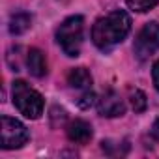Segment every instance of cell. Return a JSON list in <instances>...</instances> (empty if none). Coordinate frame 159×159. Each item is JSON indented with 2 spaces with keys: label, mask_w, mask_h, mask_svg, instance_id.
<instances>
[{
  "label": "cell",
  "mask_w": 159,
  "mask_h": 159,
  "mask_svg": "<svg viewBox=\"0 0 159 159\" xmlns=\"http://www.w3.org/2000/svg\"><path fill=\"white\" fill-rule=\"evenodd\" d=\"M98 103V98H96V94L92 92V88L90 90H84L81 96L77 98V105L81 107V109H90L92 105H96Z\"/></svg>",
  "instance_id": "13"
},
{
  "label": "cell",
  "mask_w": 159,
  "mask_h": 159,
  "mask_svg": "<svg viewBox=\"0 0 159 159\" xmlns=\"http://www.w3.org/2000/svg\"><path fill=\"white\" fill-rule=\"evenodd\" d=\"M157 51H159V23H148L137 34L133 43V52L140 62H144Z\"/></svg>",
  "instance_id": "4"
},
{
  "label": "cell",
  "mask_w": 159,
  "mask_h": 159,
  "mask_svg": "<svg viewBox=\"0 0 159 159\" xmlns=\"http://www.w3.org/2000/svg\"><path fill=\"white\" fill-rule=\"evenodd\" d=\"M32 25V17L26 11H17L10 17V32L13 36H19L23 32H26Z\"/></svg>",
  "instance_id": "10"
},
{
  "label": "cell",
  "mask_w": 159,
  "mask_h": 159,
  "mask_svg": "<svg viewBox=\"0 0 159 159\" xmlns=\"http://www.w3.org/2000/svg\"><path fill=\"white\" fill-rule=\"evenodd\" d=\"M150 133H152V137H153L155 140H159V118H157V120L153 122V125H152Z\"/></svg>",
  "instance_id": "15"
},
{
  "label": "cell",
  "mask_w": 159,
  "mask_h": 159,
  "mask_svg": "<svg viewBox=\"0 0 159 159\" xmlns=\"http://www.w3.org/2000/svg\"><path fill=\"white\" fill-rule=\"evenodd\" d=\"M26 67L30 71V75L41 79L47 75V60L43 56V52L36 47H32L28 52H26Z\"/></svg>",
  "instance_id": "8"
},
{
  "label": "cell",
  "mask_w": 159,
  "mask_h": 159,
  "mask_svg": "<svg viewBox=\"0 0 159 159\" xmlns=\"http://www.w3.org/2000/svg\"><path fill=\"white\" fill-rule=\"evenodd\" d=\"M11 98H13V105L17 107V111L30 118V120H38L43 114V98L38 90L30 88L25 81H15L11 86Z\"/></svg>",
  "instance_id": "3"
},
{
  "label": "cell",
  "mask_w": 159,
  "mask_h": 159,
  "mask_svg": "<svg viewBox=\"0 0 159 159\" xmlns=\"http://www.w3.org/2000/svg\"><path fill=\"white\" fill-rule=\"evenodd\" d=\"M129 103H131V109H133L135 112L146 111V105H148L144 92H142V90H137V88L129 92Z\"/></svg>",
  "instance_id": "11"
},
{
  "label": "cell",
  "mask_w": 159,
  "mask_h": 159,
  "mask_svg": "<svg viewBox=\"0 0 159 159\" xmlns=\"http://www.w3.org/2000/svg\"><path fill=\"white\" fill-rule=\"evenodd\" d=\"M131 30V17L124 10H114L103 17H99L92 26V41L94 45L107 52L118 43L125 39Z\"/></svg>",
  "instance_id": "1"
},
{
  "label": "cell",
  "mask_w": 159,
  "mask_h": 159,
  "mask_svg": "<svg viewBox=\"0 0 159 159\" xmlns=\"http://www.w3.org/2000/svg\"><path fill=\"white\" fill-rule=\"evenodd\" d=\"M125 4L129 6V10L139 11V13H144V11L153 10L159 4V0H125Z\"/></svg>",
  "instance_id": "12"
},
{
  "label": "cell",
  "mask_w": 159,
  "mask_h": 159,
  "mask_svg": "<svg viewBox=\"0 0 159 159\" xmlns=\"http://www.w3.org/2000/svg\"><path fill=\"white\" fill-rule=\"evenodd\" d=\"M83 32H84V19L83 15H71L62 21L56 30V41L60 49L67 56H79L83 47Z\"/></svg>",
  "instance_id": "2"
},
{
  "label": "cell",
  "mask_w": 159,
  "mask_h": 159,
  "mask_svg": "<svg viewBox=\"0 0 159 159\" xmlns=\"http://www.w3.org/2000/svg\"><path fill=\"white\" fill-rule=\"evenodd\" d=\"M0 124H2L0 133H2V148L4 150H15V148H21L28 142V137H30L28 129L19 120L10 118V116H2Z\"/></svg>",
  "instance_id": "5"
},
{
  "label": "cell",
  "mask_w": 159,
  "mask_h": 159,
  "mask_svg": "<svg viewBox=\"0 0 159 159\" xmlns=\"http://www.w3.org/2000/svg\"><path fill=\"white\" fill-rule=\"evenodd\" d=\"M96 105H98V112L105 118H116L125 112V103L114 90L103 92V96L98 98Z\"/></svg>",
  "instance_id": "6"
},
{
  "label": "cell",
  "mask_w": 159,
  "mask_h": 159,
  "mask_svg": "<svg viewBox=\"0 0 159 159\" xmlns=\"http://www.w3.org/2000/svg\"><path fill=\"white\" fill-rule=\"evenodd\" d=\"M67 139L75 144H86L92 139V125L86 120L77 118L67 125Z\"/></svg>",
  "instance_id": "7"
},
{
  "label": "cell",
  "mask_w": 159,
  "mask_h": 159,
  "mask_svg": "<svg viewBox=\"0 0 159 159\" xmlns=\"http://www.w3.org/2000/svg\"><path fill=\"white\" fill-rule=\"evenodd\" d=\"M67 84L75 90H90L92 86V75L86 67H73L67 73Z\"/></svg>",
  "instance_id": "9"
},
{
  "label": "cell",
  "mask_w": 159,
  "mask_h": 159,
  "mask_svg": "<svg viewBox=\"0 0 159 159\" xmlns=\"http://www.w3.org/2000/svg\"><path fill=\"white\" fill-rule=\"evenodd\" d=\"M152 79H153V86H155V90L159 92V60L153 64V67H152Z\"/></svg>",
  "instance_id": "14"
}]
</instances>
